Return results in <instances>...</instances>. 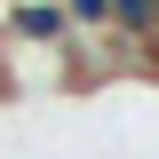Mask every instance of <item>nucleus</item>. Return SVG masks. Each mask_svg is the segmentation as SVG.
<instances>
[{"label":"nucleus","mask_w":159,"mask_h":159,"mask_svg":"<svg viewBox=\"0 0 159 159\" xmlns=\"http://www.w3.org/2000/svg\"><path fill=\"white\" fill-rule=\"evenodd\" d=\"M0 40H16V48H64L72 24H64L56 0H0Z\"/></svg>","instance_id":"f257e3e1"},{"label":"nucleus","mask_w":159,"mask_h":159,"mask_svg":"<svg viewBox=\"0 0 159 159\" xmlns=\"http://www.w3.org/2000/svg\"><path fill=\"white\" fill-rule=\"evenodd\" d=\"M56 8H64L72 32H103V24H111V0H56Z\"/></svg>","instance_id":"f03ea898"},{"label":"nucleus","mask_w":159,"mask_h":159,"mask_svg":"<svg viewBox=\"0 0 159 159\" xmlns=\"http://www.w3.org/2000/svg\"><path fill=\"white\" fill-rule=\"evenodd\" d=\"M151 16H159V0H111V24H119V32H151ZM143 64H151V56H143Z\"/></svg>","instance_id":"7ed1b4c3"}]
</instances>
